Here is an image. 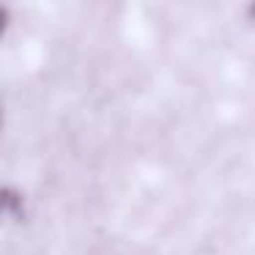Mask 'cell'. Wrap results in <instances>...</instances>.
Instances as JSON below:
<instances>
[{"label": "cell", "mask_w": 255, "mask_h": 255, "mask_svg": "<svg viewBox=\"0 0 255 255\" xmlns=\"http://www.w3.org/2000/svg\"><path fill=\"white\" fill-rule=\"evenodd\" d=\"M30 214V198L19 184L0 181V222H25Z\"/></svg>", "instance_id": "obj_1"}, {"label": "cell", "mask_w": 255, "mask_h": 255, "mask_svg": "<svg viewBox=\"0 0 255 255\" xmlns=\"http://www.w3.org/2000/svg\"><path fill=\"white\" fill-rule=\"evenodd\" d=\"M11 28H14V11H11V6H3V3H0V47L6 44Z\"/></svg>", "instance_id": "obj_2"}, {"label": "cell", "mask_w": 255, "mask_h": 255, "mask_svg": "<svg viewBox=\"0 0 255 255\" xmlns=\"http://www.w3.org/2000/svg\"><path fill=\"white\" fill-rule=\"evenodd\" d=\"M6 132V105L0 102V134Z\"/></svg>", "instance_id": "obj_3"}]
</instances>
